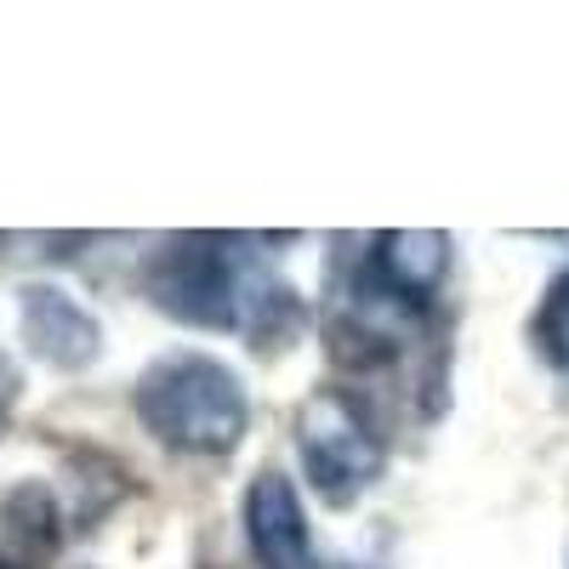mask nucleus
Wrapping results in <instances>:
<instances>
[{
    "mask_svg": "<svg viewBox=\"0 0 569 569\" xmlns=\"http://www.w3.org/2000/svg\"><path fill=\"white\" fill-rule=\"evenodd\" d=\"M251 246L257 240H233V233L166 240L142 268V291L177 325L246 330L257 348H291L308 325V308Z\"/></svg>",
    "mask_w": 569,
    "mask_h": 569,
    "instance_id": "f257e3e1",
    "label": "nucleus"
},
{
    "mask_svg": "<svg viewBox=\"0 0 569 569\" xmlns=\"http://www.w3.org/2000/svg\"><path fill=\"white\" fill-rule=\"evenodd\" d=\"M131 410L166 450L182 456H228L251 427L246 382L211 353H166L137 376Z\"/></svg>",
    "mask_w": 569,
    "mask_h": 569,
    "instance_id": "f03ea898",
    "label": "nucleus"
},
{
    "mask_svg": "<svg viewBox=\"0 0 569 569\" xmlns=\"http://www.w3.org/2000/svg\"><path fill=\"white\" fill-rule=\"evenodd\" d=\"M297 456L330 507H353L382 472V427L348 388H319L297 410Z\"/></svg>",
    "mask_w": 569,
    "mask_h": 569,
    "instance_id": "7ed1b4c3",
    "label": "nucleus"
},
{
    "mask_svg": "<svg viewBox=\"0 0 569 569\" xmlns=\"http://www.w3.org/2000/svg\"><path fill=\"white\" fill-rule=\"evenodd\" d=\"M18 325H23L29 353L40 365H52V370H86L103 353V325L91 319L63 284L29 279L18 291Z\"/></svg>",
    "mask_w": 569,
    "mask_h": 569,
    "instance_id": "20e7f679",
    "label": "nucleus"
},
{
    "mask_svg": "<svg viewBox=\"0 0 569 569\" xmlns=\"http://www.w3.org/2000/svg\"><path fill=\"white\" fill-rule=\"evenodd\" d=\"M246 541L257 569H313V536L297 485L279 467H262L246 490Z\"/></svg>",
    "mask_w": 569,
    "mask_h": 569,
    "instance_id": "39448f33",
    "label": "nucleus"
},
{
    "mask_svg": "<svg viewBox=\"0 0 569 569\" xmlns=\"http://www.w3.org/2000/svg\"><path fill=\"white\" fill-rule=\"evenodd\" d=\"M365 273L382 284V291L421 313L427 302H433L439 279L450 273V233L439 228H393V233H376L370 251H365Z\"/></svg>",
    "mask_w": 569,
    "mask_h": 569,
    "instance_id": "423d86ee",
    "label": "nucleus"
},
{
    "mask_svg": "<svg viewBox=\"0 0 569 569\" xmlns=\"http://www.w3.org/2000/svg\"><path fill=\"white\" fill-rule=\"evenodd\" d=\"M63 525L46 485H18L0 496V569H46L58 558Z\"/></svg>",
    "mask_w": 569,
    "mask_h": 569,
    "instance_id": "0eeeda50",
    "label": "nucleus"
},
{
    "mask_svg": "<svg viewBox=\"0 0 569 569\" xmlns=\"http://www.w3.org/2000/svg\"><path fill=\"white\" fill-rule=\"evenodd\" d=\"M536 337H541V348L558 365H569V268L552 279V291H547V302L536 313Z\"/></svg>",
    "mask_w": 569,
    "mask_h": 569,
    "instance_id": "6e6552de",
    "label": "nucleus"
},
{
    "mask_svg": "<svg viewBox=\"0 0 569 569\" xmlns=\"http://www.w3.org/2000/svg\"><path fill=\"white\" fill-rule=\"evenodd\" d=\"M18 399H23V370H18L12 353H0V427H7V416L18 410Z\"/></svg>",
    "mask_w": 569,
    "mask_h": 569,
    "instance_id": "1a4fd4ad",
    "label": "nucleus"
}]
</instances>
